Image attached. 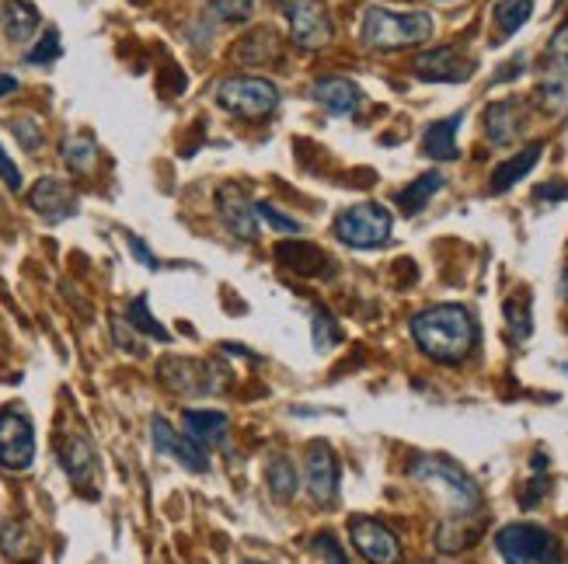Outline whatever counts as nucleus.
<instances>
[{
	"label": "nucleus",
	"instance_id": "f257e3e1",
	"mask_svg": "<svg viewBox=\"0 0 568 564\" xmlns=\"http://www.w3.org/2000/svg\"><path fill=\"white\" fill-rule=\"evenodd\" d=\"M412 338L436 362H464L475 352L478 325L467 307L460 304H439L426 307L412 317Z\"/></svg>",
	"mask_w": 568,
	"mask_h": 564
},
{
	"label": "nucleus",
	"instance_id": "f03ea898",
	"mask_svg": "<svg viewBox=\"0 0 568 564\" xmlns=\"http://www.w3.org/2000/svg\"><path fill=\"white\" fill-rule=\"evenodd\" d=\"M408 474L415 478V484H423L426 492L439 502V509L447 512L450 520H464L471 523L475 516H481V492L475 478H467L464 468H457L447 457H433L423 453L408 463Z\"/></svg>",
	"mask_w": 568,
	"mask_h": 564
},
{
	"label": "nucleus",
	"instance_id": "7ed1b4c3",
	"mask_svg": "<svg viewBox=\"0 0 568 564\" xmlns=\"http://www.w3.org/2000/svg\"><path fill=\"white\" fill-rule=\"evenodd\" d=\"M433 35V18L426 11H387V8H366L363 14V42L369 49H408L423 45Z\"/></svg>",
	"mask_w": 568,
	"mask_h": 564
},
{
	"label": "nucleus",
	"instance_id": "20e7f679",
	"mask_svg": "<svg viewBox=\"0 0 568 564\" xmlns=\"http://www.w3.org/2000/svg\"><path fill=\"white\" fill-rule=\"evenodd\" d=\"M496 547L506 564H561L558 536L534 523H513L496 533Z\"/></svg>",
	"mask_w": 568,
	"mask_h": 564
},
{
	"label": "nucleus",
	"instance_id": "39448f33",
	"mask_svg": "<svg viewBox=\"0 0 568 564\" xmlns=\"http://www.w3.org/2000/svg\"><path fill=\"white\" fill-rule=\"evenodd\" d=\"M283 102V94L273 81L265 78H227L216 88V105L237 115V119H265L273 115Z\"/></svg>",
	"mask_w": 568,
	"mask_h": 564
},
{
	"label": "nucleus",
	"instance_id": "423d86ee",
	"mask_svg": "<svg viewBox=\"0 0 568 564\" xmlns=\"http://www.w3.org/2000/svg\"><path fill=\"white\" fill-rule=\"evenodd\" d=\"M394 216L381 203H356L335 216V237L345 248H381L390 240Z\"/></svg>",
	"mask_w": 568,
	"mask_h": 564
},
{
	"label": "nucleus",
	"instance_id": "0eeeda50",
	"mask_svg": "<svg viewBox=\"0 0 568 564\" xmlns=\"http://www.w3.org/2000/svg\"><path fill=\"white\" fill-rule=\"evenodd\" d=\"M158 377L168 390H175V394H185V398L216 394V390L227 383V377L220 373L213 362H200V359H164L158 366Z\"/></svg>",
	"mask_w": 568,
	"mask_h": 564
},
{
	"label": "nucleus",
	"instance_id": "6e6552de",
	"mask_svg": "<svg viewBox=\"0 0 568 564\" xmlns=\"http://www.w3.org/2000/svg\"><path fill=\"white\" fill-rule=\"evenodd\" d=\"M36 460V429L29 414L18 408L0 411V468L4 471H24Z\"/></svg>",
	"mask_w": 568,
	"mask_h": 564
},
{
	"label": "nucleus",
	"instance_id": "1a4fd4ad",
	"mask_svg": "<svg viewBox=\"0 0 568 564\" xmlns=\"http://www.w3.org/2000/svg\"><path fill=\"white\" fill-rule=\"evenodd\" d=\"M349 536H353L356 551L369 564H402V544H398V536L390 533L387 523H381L374 516H353Z\"/></svg>",
	"mask_w": 568,
	"mask_h": 564
},
{
	"label": "nucleus",
	"instance_id": "9d476101",
	"mask_svg": "<svg viewBox=\"0 0 568 564\" xmlns=\"http://www.w3.org/2000/svg\"><path fill=\"white\" fill-rule=\"evenodd\" d=\"M286 21H290V39L296 42V49H307V53L328 45L332 39V18L317 0H293L286 8Z\"/></svg>",
	"mask_w": 568,
	"mask_h": 564
},
{
	"label": "nucleus",
	"instance_id": "9b49d317",
	"mask_svg": "<svg viewBox=\"0 0 568 564\" xmlns=\"http://www.w3.org/2000/svg\"><path fill=\"white\" fill-rule=\"evenodd\" d=\"M415 78L429 84H460L475 73V60H467L457 45H436L429 53H423L415 63Z\"/></svg>",
	"mask_w": 568,
	"mask_h": 564
},
{
	"label": "nucleus",
	"instance_id": "f8f14e48",
	"mask_svg": "<svg viewBox=\"0 0 568 564\" xmlns=\"http://www.w3.org/2000/svg\"><path fill=\"white\" fill-rule=\"evenodd\" d=\"M57 457H60V468L67 471L70 484L81 488V492L94 495V481H98V453L91 447V439L81 432H70L57 443Z\"/></svg>",
	"mask_w": 568,
	"mask_h": 564
},
{
	"label": "nucleus",
	"instance_id": "ddd939ff",
	"mask_svg": "<svg viewBox=\"0 0 568 564\" xmlns=\"http://www.w3.org/2000/svg\"><path fill=\"white\" fill-rule=\"evenodd\" d=\"M216 213L224 219V227L237 240H255L258 237V213L255 203L241 192V185H220L216 192Z\"/></svg>",
	"mask_w": 568,
	"mask_h": 564
},
{
	"label": "nucleus",
	"instance_id": "4468645a",
	"mask_svg": "<svg viewBox=\"0 0 568 564\" xmlns=\"http://www.w3.org/2000/svg\"><path fill=\"white\" fill-rule=\"evenodd\" d=\"M151 439H154V450L179 460L185 471L192 474H206L210 471V453L203 447H195L189 435H179L175 429H171L168 419H154L151 422Z\"/></svg>",
	"mask_w": 568,
	"mask_h": 564
},
{
	"label": "nucleus",
	"instance_id": "2eb2a0df",
	"mask_svg": "<svg viewBox=\"0 0 568 564\" xmlns=\"http://www.w3.org/2000/svg\"><path fill=\"white\" fill-rule=\"evenodd\" d=\"M29 206L45 219V224H63L67 216L78 213V192L63 178H39L29 192Z\"/></svg>",
	"mask_w": 568,
	"mask_h": 564
},
{
	"label": "nucleus",
	"instance_id": "dca6fc26",
	"mask_svg": "<svg viewBox=\"0 0 568 564\" xmlns=\"http://www.w3.org/2000/svg\"><path fill=\"white\" fill-rule=\"evenodd\" d=\"M307 492L317 505H332L338 495V457L328 443L307 450Z\"/></svg>",
	"mask_w": 568,
	"mask_h": 564
},
{
	"label": "nucleus",
	"instance_id": "f3484780",
	"mask_svg": "<svg viewBox=\"0 0 568 564\" xmlns=\"http://www.w3.org/2000/svg\"><path fill=\"white\" fill-rule=\"evenodd\" d=\"M182 422H185V435L192 439L195 447H203L206 453L210 450H220V447L227 443L231 422H227L224 411H213V408H185Z\"/></svg>",
	"mask_w": 568,
	"mask_h": 564
},
{
	"label": "nucleus",
	"instance_id": "a211bd4d",
	"mask_svg": "<svg viewBox=\"0 0 568 564\" xmlns=\"http://www.w3.org/2000/svg\"><path fill=\"white\" fill-rule=\"evenodd\" d=\"M524 130V105L520 98H503V102H491L485 109V136L503 146V143H513Z\"/></svg>",
	"mask_w": 568,
	"mask_h": 564
},
{
	"label": "nucleus",
	"instance_id": "6ab92c4d",
	"mask_svg": "<svg viewBox=\"0 0 568 564\" xmlns=\"http://www.w3.org/2000/svg\"><path fill=\"white\" fill-rule=\"evenodd\" d=\"M311 94H314V102H321L332 115H353L363 105V91L349 78H321L314 81Z\"/></svg>",
	"mask_w": 568,
	"mask_h": 564
},
{
	"label": "nucleus",
	"instance_id": "aec40b11",
	"mask_svg": "<svg viewBox=\"0 0 568 564\" xmlns=\"http://www.w3.org/2000/svg\"><path fill=\"white\" fill-rule=\"evenodd\" d=\"M460 122H464V115H450V119L429 122L426 133H423V154L433 157V161H457L460 157V146H457Z\"/></svg>",
	"mask_w": 568,
	"mask_h": 564
},
{
	"label": "nucleus",
	"instance_id": "412c9836",
	"mask_svg": "<svg viewBox=\"0 0 568 564\" xmlns=\"http://www.w3.org/2000/svg\"><path fill=\"white\" fill-rule=\"evenodd\" d=\"M540 154H545V146L540 143H530V146H524L520 154H513L509 161H503L496 171H491V192H509L516 182H524L530 171L537 167V161H540Z\"/></svg>",
	"mask_w": 568,
	"mask_h": 564
},
{
	"label": "nucleus",
	"instance_id": "4be33fe9",
	"mask_svg": "<svg viewBox=\"0 0 568 564\" xmlns=\"http://www.w3.org/2000/svg\"><path fill=\"white\" fill-rule=\"evenodd\" d=\"M276 258H280V265L293 268L296 276H317V273H325V268H328L321 248H314V244H307V240L276 244Z\"/></svg>",
	"mask_w": 568,
	"mask_h": 564
},
{
	"label": "nucleus",
	"instance_id": "5701e85b",
	"mask_svg": "<svg viewBox=\"0 0 568 564\" xmlns=\"http://www.w3.org/2000/svg\"><path fill=\"white\" fill-rule=\"evenodd\" d=\"M39 11L29 0H8L4 11H0V24H4V35L11 42H29L39 32Z\"/></svg>",
	"mask_w": 568,
	"mask_h": 564
},
{
	"label": "nucleus",
	"instance_id": "b1692460",
	"mask_svg": "<svg viewBox=\"0 0 568 564\" xmlns=\"http://www.w3.org/2000/svg\"><path fill=\"white\" fill-rule=\"evenodd\" d=\"M447 185V178H443V171H426V175H418L412 185H405L402 192H398V206H402V213L405 216H418L426 206H429V199H436V192Z\"/></svg>",
	"mask_w": 568,
	"mask_h": 564
},
{
	"label": "nucleus",
	"instance_id": "393cba45",
	"mask_svg": "<svg viewBox=\"0 0 568 564\" xmlns=\"http://www.w3.org/2000/svg\"><path fill=\"white\" fill-rule=\"evenodd\" d=\"M234 57H237V63H248V66L268 63V60L280 57V42H276L273 29H255V32H248L237 42Z\"/></svg>",
	"mask_w": 568,
	"mask_h": 564
},
{
	"label": "nucleus",
	"instance_id": "a878e982",
	"mask_svg": "<svg viewBox=\"0 0 568 564\" xmlns=\"http://www.w3.org/2000/svg\"><path fill=\"white\" fill-rule=\"evenodd\" d=\"M265 481H268V492H273L280 502H290L301 488V478H296V468L290 457H273L265 468Z\"/></svg>",
	"mask_w": 568,
	"mask_h": 564
},
{
	"label": "nucleus",
	"instance_id": "bb28decb",
	"mask_svg": "<svg viewBox=\"0 0 568 564\" xmlns=\"http://www.w3.org/2000/svg\"><path fill=\"white\" fill-rule=\"evenodd\" d=\"M63 161H67L70 171H78V175H91L94 164H98V146H94V140L84 136V133L81 136H70L63 143Z\"/></svg>",
	"mask_w": 568,
	"mask_h": 564
},
{
	"label": "nucleus",
	"instance_id": "cd10ccee",
	"mask_svg": "<svg viewBox=\"0 0 568 564\" xmlns=\"http://www.w3.org/2000/svg\"><path fill=\"white\" fill-rule=\"evenodd\" d=\"M534 14V0H499L496 4V24L503 35L520 32Z\"/></svg>",
	"mask_w": 568,
	"mask_h": 564
},
{
	"label": "nucleus",
	"instance_id": "c85d7f7f",
	"mask_svg": "<svg viewBox=\"0 0 568 564\" xmlns=\"http://www.w3.org/2000/svg\"><path fill=\"white\" fill-rule=\"evenodd\" d=\"M506 321H509V335L516 341L530 338L534 321H530V297H527V293H516V297L506 300Z\"/></svg>",
	"mask_w": 568,
	"mask_h": 564
},
{
	"label": "nucleus",
	"instance_id": "c756f323",
	"mask_svg": "<svg viewBox=\"0 0 568 564\" xmlns=\"http://www.w3.org/2000/svg\"><path fill=\"white\" fill-rule=\"evenodd\" d=\"M126 321H130L140 335H151V338H158V341H171L168 328H164V325H158V317H154L151 310H146V297H136V300L130 304Z\"/></svg>",
	"mask_w": 568,
	"mask_h": 564
},
{
	"label": "nucleus",
	"instance_id": "7c9ffc66",
	"mask_svg": "<svg viewBox=\"0 0 568 564\" xmlns=\"http://www.w3.org/2000/svg\"><path fill=\"white\" fill-rule=\"evenodd\" d=\"M537 102H540V109H548L551 115L555 112H561L565 105H568V78H545L540 81V88H537Z\"/></svg>",
	"mask_w": 568,
	"mask_h": 564
},
{
	"label": "nucleus",
	"instance_id": "2f4dec72",
	"mask_svg": "<svg viewBox=\"0 0 568 564\" xmlns=\"http://www.w3.org/2000/svg\"><path fill=\"white\" fill-rule=\"evenodd\" d=\"M60 53H63V45H60V32L57 29H45L42 35H39V42L29 49V60L32 66H45V63H57L60 60Z\"/></svg>",
	"mask_w": 568,
	"mask_h": 564
},
{
	"label": "nucleus",
	"instance_id": "473e14b6",
	"mask_svg": "<svg viewBox=\"0 0 568 564\" xmlns=\"http://www.w3.org/2000/svg\"><path fill=\"white\" fill-rule=\"evenodd\" d=\"M255 213H258L262 224H268V227L280 230V234H290V237H301V234H304V224H301V219H293V216L280 213L276 206H268V203H255Z\"/></svg>",
	"mask_w": 568,
	"mask_h": 564
},
{
	"label": "nucleus",
	"instance_id": "72a5a7b5",
	"mask_svg": "<svg viewBox=\"0 0 568 564\" xmlns=\"http://www.w3.org/2000/svg\"><path fill=\"white\" fill-rule=\"evenodd\" d=\"M545 57H548V70L555 78H568V24H561V29L551 35Z\"/></svg>",
	"mask_w": 568,
	"mask_h": 564
},
{
	"label": "nucleus",
	"instance_id": "f704fd0d",
	"mask_svg": "<svg viewBox=\"0 0 568 564\" xmlns=\"http://www.w3.org/2000/svg\"><path fill=\"white\" fill-rule=\"evenodd\" d=\"M11 133L21 140L24 151H39V146H42V122L36 115H18V119H11Z\"/></svg>",
	"mask_w": 568,
	"mask_h": 564
},
{
	"label": "nucleus",
	"instance_id": "c9c22d12",
	"mask_svg": "<svg viewBox=\"0 0 568 564\" xmlns=\"http://www.w3.org/2000/svg\"><path fill=\"white\" fill-rule=\"evenodd\" d=\"M29 544H32V533H24L21 523H4V526H0V551H4L8 557H21Z\"/></svg>",
	"mask_w": 568,
	"mask_h": 564
},
{
	"label": "nucleus",
	"instance_id": "e433bc0d",
	"mask_svg": "<svg viewBox=\"0 0 568 564\" xmlns=\"http://www.w3.org/2000/svg\"><path fill=\"white\" fill-rule=\"evenodd\" d=\"M342 341V331H338V325L332 321L328 314H317L314 317V349L317 352H328V349H335Z\"/></svg>",
	"mask_w": 568,
	"mask_h": 564
},
{
	"label": "nucleus",
	"instance_id": "4c0bfd02",
	"mask_svg": "<svg viewBox=\"0 0 568 564\" xmlns=\"http://www.w3.org/2000/svg\"><path fill=\"white\" fill-rule=\"evenodd\" d=\"M210 8L224 18V21H248L255 11V0H210Z\"/></svg>",
	"mask_w": 568,
	"mask_h": 564
},
{
	"label": "nucleus",
	"instance_id": "58836bf2",
	"mask_svg": "<svg viewBox=\"0 0 568 564\" xmlns=\"http://www.w3.org/2000/svg\"><path fill=\"white\" fill-rule=\"evenodd\" d=\"M311 551L317 554V557H325L328 564H349L345 561V554H342V547H338V541L332 533H317L314 541H311Z\"/></svg>",
	"mask_w": 568,
	"mask_h": 564
},
{
	"label": "nucleus",
	"instance_id": "ea45409f",
	"mask_svg": "<svg viewBox=\"0 0 568 564\" xmlns=\"http://www.w3.org/2000/svg\"><path fill=\"white\" fill-rule=\"evenodd\" d=\"M0 182H4L11 192H21V171H18V164L8 157V151H4V146H0Z\"/></svg>",
	"mask_w": 568,
	"mask_h": 564
},
{
	"label": "nucleus",
	"instance_id": "a19ab883",
	"mask_svg": "<svg viewBox=\"0 0 568 564\" xmlns=\"http://www.w3.org/2000/svg\"><path fill=\"white\" fill-rule=\"evenodd\" d=\"M112 335H115V341H119V346L122 349H126V352H133V356H143V346H136V335H133V328L126 331V328H122V321H119V317H115V321H112Z\"/></svg>",
	"mask_w": 568,
	"mask_h": 564
},
{
	"label": "nucleus",
	"instance_id": "79ce46f5",
	"mask_svg": "<svg viewBox=\"0 0 568 564\" xmlns=\"http://www.w3.org/2000/svg\"><path fill=\"white\" fill-rule=\"evenodd\" d=\"M534 195H537L540 203H561L565 195H568V185L565 182H548V185H540Z\"/></svg>",
	"mask_w": 568,
	"mask_h": 564
},
{
	"label": "nucleus",
	"instance_id": "37998d69",
	"mask_svg": "<svg viewBox=\"0 0 568 564\" xmlns=\"http://www.w3.org/2000/svg\"><path fill=\"white\" fill-rule=\"evenodd\" d=\"M130 248L136 252V262H140V265H146V268H158V258L151 255V248H146V244H143L140 237H130Z\"/></svg>",
	"mask_w": 568,
	"mask_h": 564
},
{
	"label": "nucleus",
	"instance_id": "c03bdc74",
	"mask_svg": "<svg viewBox=\"0 0 568 564\" xmlns=\"http://www.w3.org/2000/svg\"><path fill=\"white\" fill-rule=\"evenodd\" d=\"M14 91H18V81L11 78V73H0V98H8Z\"/></svg>",
	"mask_w": 568,
	"mask_h": 564
},
{
	"label": "nucleus",
	"instance_id": "a18cd8bd",
	"mask_svg": "<svg viewBox=\"0 0 568 564\" xmlns=\"http://www.w3.org/2000/svg\"><path fill=\"white\" fill-rule=\"evenodd\" d=\"M561 293H565V300H568V268H565V276H561Z\"/></svg>",
	"mask_w": 568,
	"mask_h": 564
},
{
	"label": "nucleus",
	"instance_id": "49530a36",
	"mask_svg": "<svg viewBox=\"0 0 568 564\" xmlns=\"http://www.w3.org/2000/svg\"><path fill=\"white\" fill-rule=\"evenodd\" d=\"M244 564H262V561H244Z\"/></svg>",
	"mask_w": 568,
	"mask_h": 564
}]
</instances>
